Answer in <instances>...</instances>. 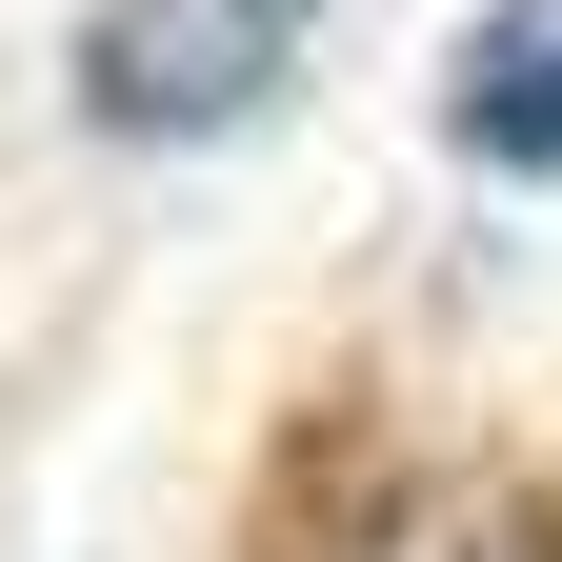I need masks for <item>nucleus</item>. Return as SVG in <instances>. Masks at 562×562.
Instances as JSON below:
<instances>
[{"label":"nucleus","mask_w":562,"mask_h":562,"mask_svg":"<svg viewBox=\"0 0 562 562\" xmlns=\"http://www.w3.org/2000/svg\"><path fill=\"white\" fill-rule=\"evenodd\" d=\"M442 121H462V161L562 181V0H482L462 60H442Z\"/></svg>","instance_id":"obj_2"},{"label":"nucleus","mask_w":562,"mask_h":562,"mask_svg":"<svg viewBox=\"0 0 562 562\" xmlns=\"http://www.w3.org/2000/svg\"><path fill=\"white\" fill-rule=\"evenodd\" d=\"M382 562H522V542H503V522H402Z\"/></svg>","instance_id":"obj_3"},{"label":"nucleus","mask_w":562,"mask_h":562,"mask_svg":"<svg viewBox=\"0 0 562 562\" xmlns=\"http://www.w3.org/2000/svg\"><path fill=\"white\" fill-rule=\"evenodd\" d=\"M322 0H101L81 21V121L101 140H222L261 121V81L302 60Z\"/></svg>","instance_id":"obj_1"}]
</instances>
